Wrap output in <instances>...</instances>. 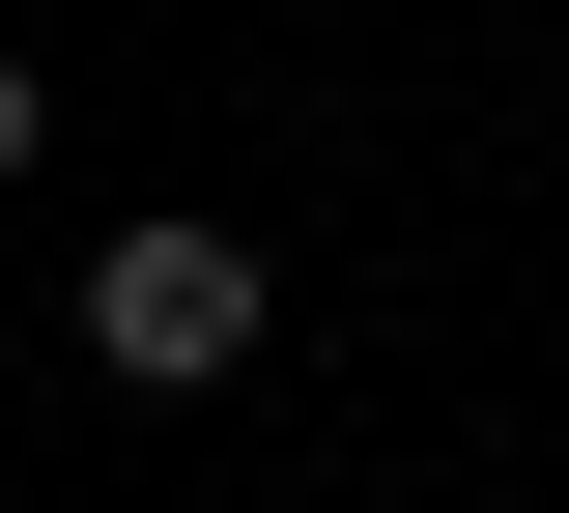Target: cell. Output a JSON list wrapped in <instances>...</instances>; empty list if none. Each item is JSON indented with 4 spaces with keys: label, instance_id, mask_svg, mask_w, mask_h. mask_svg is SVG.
I'll return each instance as SVG.
<instances>
[{
    "label": "cell",
    "instance_id": "6da1fadb",
    "mask_svg": "<svg viewBox=\"0 0 569 513\" xmlns=\"http://www.w3.org/2000/svg\"><path fill=\"white\" fill-rule=\"evenodd\" d=\"M257 343H284L257 228H86V371H114V399H228Z\"/></svg>",
    "mask_w": 569,
    "mask_h": 513
},
{
    "label": "cell",
    "instance_id": "7a4b0ae2",
    "mask_svg": "<svg viewBox=\"0 0 569 513\" xmlns=\"http://www.w3.org/2000/svg\"><path fill=\"white\" fill-rule=\"evenodd\" d=\"M29 144H58V86H29V58H0V200H29Z\"/></svg>",
    "mask_w": 569,
    "mask_h": 513
}]
</instances>
